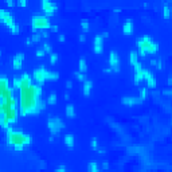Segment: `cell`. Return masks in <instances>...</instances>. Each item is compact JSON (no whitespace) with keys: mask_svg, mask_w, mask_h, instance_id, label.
<instances>
[{"mask_svg":"<svg viewBox=\"0 0 172 172\" xmlns=\"http://www.w3.org/2000/svg\"><path fill=\"white\" fill-rule=\"evenodd\" d=\"M22 79V86L19 89V114L20 116H28L31 112V109L34 108L35 102L38 100L34 96V90H32V77L28 73H23V75H20Z\"/></svg>","mask_w":172,"mask_h":172,"instance_id":"cell-1","label":"cell"},{"mask_svg":"<svg viewBox=\"0 0 172 172\" xmlns=\"http://www.w3.org/2000/svg\"><path fill=\"white\" fill-rule=\"evenodd\" d=\"M5 140H7L8 147H12L16 152H22L24 149V147L32 143V137L28 133L20 131V129H14L11 127L5 129Z\"/></svg>","mask_w":172,"mask_h":172,"instance_id":"cell-2","label":"cell"},{"mask_svg":"<svg viewBox=\"0 0 172 172\" xmlns=\"http://www.w3.org/2000/svg\"><path fill=\"white\" fill-rule=\"evenodd\" d=\"M137 54L139 57H147L148 54H155L159 50V43H156L149 35H143L137 39Z\"/></svg>","mask_w":172,"mask_h":172,"instance_id":"cell-3","label":"cell"},{"mask_svg":"<svg viewBox=\"0 0 172 172\" xmlns=\"http://www.w3.org/2000/svg\"><path fill=\"white\" fill-rule=\"evenodd\" d=\"M31 27H32L34 31H36V30L45 31L46 28L51 27V20L48 16L38 14V15H34L32 18H31Z\"/></svg>","mask_w":172,"mask_h":172,"instance_id":"cell-4","label":"cell"},{"mask_svg":"<svg viewBox=\"0 0 172 172\" xmlns=\"http://www.w3.org/2000/svg\"><path fill=\"white\" fill-rule=\"evenodd\" d=\"M47 128L50 129L51 134H58L62 129H65V124L57 116H50L47 120Z\"/></svg>","mask_w":172,"mask_h":172,"instance_id":"cell-5","label":"cell"},{"mask_svg":"<svg viewBox=\"0 0 172 172\" xmlns=\"http://www.w3.org/2000/svg\"><path fill=\"white\" fill-rule=\"evenodd\" d=\"M41 8L42 11L46 14V16L48 15H54V14L58 11V4L50 0H42L41 2Z\"/></svg>","mask_w":172,"mask_h":172,"instance_id":"cell-6","label":"cell"},{"mask_svg":"<svg viewBox=\"0 0 172 172\" xmlns=\"http://www.w3.org/2000/svg\"><path fill=\"white\" fill-rule=\"evenodd\" d=\"M45 71H46V67H43V66H41V67L35 69L32 73V81L35 82L36 85H43L46 82V78H45Z\"/></svg>","mask_w":172,"mask_h":172,"instance_id":"cell-7","label":"cell"},{"mask_svg":"<svg viewBox=\"0 0 172 172\" xmlns=\"http://www.w3.org/2000/svg\"><path fill=\"white\" fill-rule=\"evenodd\" d=\"M0 23L5 24L7 27H11V26L15 23V18H14V15L11 12L0 8Z\"/></svg>","mask_w":172,"mask_h":172,"instance_id":"cell-8","label":"cell"},{"mask_svg":"<svg viewBox=\"0 0 172 172\" xmlns=\"http://www.w3.org/2000/svg\"><path fill=\"white\" fill-rule=\"evenodd\" d=\"M108 62H109V66H110L112 71L118 73L120 71V58H118V54H117L116 51H110Z\"/></svg>","mask_w":172,"mask_h":172,"instance_id":"cell-9","label":"cell"},{"mask_svg":"<svg viewBox=\"0 0 172 172\" xmlns=\"http://www.w3.org/2000/svg\"><path fill=\"white\" fill-rule=\"evenodd\" d=\"M134 67V77H133V81L136 85H140L143 81H144V74H143V71H144V69H143V65L140 63V62H137L136 65L133 66Z\"/></svg>","mask_w":172,"mask_h":172,"instance_id":"cell-10","label":"cell"},{"mask_svg":"<svg viewBox=\"0 0 172 172\" xmlns=\"http://www.w3.org/2000/svg\"><path fill=\"white\" fill-rule=\"evenodd\" d=\"M143 74H144V81L147 82V86H148V88H151V89H155V88H156V78H155L153 73H151L149 70L144 69Z\"/></svg>","mask_w":172,"mask_h":172,"instance_id":"cell-11","label":"cell"},{"mask_svg":"<svg viewBox=\"0 0 172 172\" xmlns=\"http://www.w3.org/2000/svg\"><path fill=\"white\" fill-rule=\"evenodd\" d=\"M93 50L96 54H101L104 51V39L101 35H96L93 41Z\"/></svg>","mask_w":172,"mask_h":172,"instance_id":"cell-12","label":"cell"},{"mask_svg":"<svg viewBox=\"0 0 172 172\" xmlns=\"http://www.w3.org/2000/svg\"><path fill=\"white\" fill-rule=\"evenodd\" d=\"M121 102L124 105H127V106H133V105H139L141 104V100H140V97H134V96H125L121 98Z\"/></svg>","mask_w":172,"mask_h":172,"instance_id":"cell-13","label":"cell"},{"mask_svg":"<svg viewBox=\"0 0 172 172\" xmlns=\"http://www.w3.org/2000/svg\"><path fill=\"white\" fill-rule=\"evenodd\" d=\"M23 62H24V54H23V53L15 54L14 58H12V67H14V70H20L22 66H23Z\"/></svg>","mask_w":172,"mask_h":172,"instance_id":"cell-14","label":"cell"},{"mask_svg":"<svg viewBox=\"0 0 172 172\" xmlns=\"http://www.w3.org/2000/svg\"><path fill=\"white\" fill-rule=\"evenodd\" d=\"M8 89H10V79H8V77L0 75V97L4 96Z\"/></svg>","mask_w":172,"mask_h":172,"instance_id":"cell-15","label":"cell"},{"mask_svg":"<svg viewBox=\"0 0 172 172\" xmlns=\"http://www.w3.org/2000/svg\"><path fill=\"white\" fill-rule=\"evenodd\" d=\"M133 28H134V24H133V20L132 19H127L122 24V32L124 35H132L133 34Z\"/></svg>","mask_w":172,"mask_h":172,"instance_id":"cell-16","label":"cell"},{"mask_svg":"<svg viewBox=\"0 0 172 172\" xmlns=\"http://www.w3.org/2000/svg\"><path fill=\"white\" fill-rule=\"evenodd\" d=\"M91 89H93V82L90 79H86L84 82V86H82V93H84L85 97H89L91 93Z\"/></svg>","mask_w":172,"mask_h":172,"instance_id":"cell-17","label":"cell"},{"mask_svg":"<svg viewBox=\"0 0 172 172\" xmlns=\"http://www.w3.org/2000/svg\"><path fill=\"white\" fill-rule=\"evenodd\" d=\"M45 78H46V81H57V79L59 78V73H57V71H50L46 69Z\"/></svg>","mask_w":172,"mask_h":172,"instance_id":"cell-18","label":"cell"},{"mask_svg":"<svg viewBox=\"0 0 172 172\" xmlns=\"http://www.w3.org/2000/svg\"><path fill=\"white\" fill-rule=\"evenodd\" d=\"M63 143H65V145L66 147H69V148H73L74 145H75V137L73 136V134H66L65 136V139H63Z\"/></svg>","mask_w":172,"mask_h":172,"instance_id":"cell-19","label":"cell"},{"mask_svg":"<svg viewBox=\"0 0 172 172\" xmlns=\"http://www.w3.org/2000/svg\"><path fill=\"white\" fill-rule=\"evenodd\" d=\"M163 16L165 19L171 18V2H165L164 7H163Z\"/></svg>","mask_w":172,"mask_h":172,"instance_id":"cell-20","label":"cell"},{"mask_svg":"<svg viewBox=\"0 0 172 172\" xmlns=\"http://www.w3.org/2000/svg\"><path fill=\"white\" fill-rule=\"evenodd\" d=\"M65 113H66V116H67L69 118H75V116H77V113H75V108H74L73 105H67V106H66Z\"/></svg>","mask_w":172,"mask_h":172,"instance_id":"cell-21","label":"cell"},{"mask_svg":"<svg viewBox=\"0 0 172 172\" xmlns=\"http://www.w3.org/2000/svg\"><path fill=\"white\" fill-rule=\"evenodd\" d=\"M139 62V54H137V51H131L129 53V63L132 66H134Z\"/></svg>","mask_w":172,"mask_h":172,"instance_id":"cell-22","label":"cell"},{"mask_svg":"<svg viewBox=\"0 0 172 172\" xmlns=\"http://www.w3.org/2000/svg\"><path fill=\"white\" fill-rule=\"evenodd\" d=\"M20 86H22L20 77H14V78H12V84H11V88L16 91V90H19V89H20Z\"/></svg>","mask_w":172,"mask_h":172,"instance_id":"cell-23","label":"cell"},{"mask_svg":"<svg viewBox=\"0 0 172 172\" xmlns=\"http://www.w3.org/2000/svg\"><path fill=\"white\" fill-rule=\"evenodd\" d=\"M78 65H79V73L85 74L86 71H88V63H86V59L81 58L79 59V62H78Z\"/></svg>","mask_w":172,"mask_h":172,"instance_id":"cell-24","label":"cell"},{"mask_svg":"<svg viewBox=\"0 0 172 172\" xmlns=\"http://www.w3.org/2000/svg\"><path fill=\"white\" fill-rule=\"evenodd\" d=\"M88 171L89 172H100V167L96 161H89L88 164Z\"/></svg>","mask_w":172,"mask_h":172,"instance_id":"cell-25","label":"cell"},{"mask_svg":"<svg viewBox=\"0 0 172 172\" xmlns=\"http://www.w3.org/2000/svg\"><path fill=\"white\" fill-rule=\"evenodd\" d=\"M8 28H10V32L12 34V35H18V34L20 32V27H19V24H18L16 22L14 23L11 27H8Z\"/></svg>","mask_w":172,"mask_h":172,"instance_id":"cell-26","label":"cell"},{"mask_svg":"<svg viewBox=\"0 0 172 172\" xmlns=\"http://www.w3.org/2000/svg\"><path fill=\"white\" fill-rule=\"evenodd\" d=\"M46 102H47L48 105H55V104H57V94H55V93H51L50 96L47 97Z\"/></svg>","mask_w":172,"mask_h":172,"instance_id":"cell-27","label":"cell"},{"mask_svg":"<svg viewBox=\"0 0 172 172\" xmlns=\"http://www.w3.org/2000/svg\"><path fill=\"white\" fill-rule=\"evenodd\" d=\"M148 97V89L147 88H140V100L145 101Z\"/></svg>","mask_w":172,"mask_h":172,"instance_id":"cell-28","label":"cell"},{"mask_svg":"<svg viewBox=\"0 0 172 172\" xmlns=\"http://www.w3.org/2000/svg\"><path fill=\"white\" fill-rule=\"evenodd\" d=\"M30 39H31V42L32 43H38L39 41L42 39V36H41V32H34L32 35L30 36Z\"/></svg>","mask_w":172,"mask_h":172,"instance_id":"cell-29","label":"cell"},{"mask_svg":"<svg viewBox=\"0 0 172 172\" xmlns=\"http://www.w3.org/2000/svg\"><path fill=\"white\" fill-rule=\"evenodd\" d=\"M58 59H59V55L57 53H51L50 54V63L51 65H57V62H58Z\"/></svg>","mask_w":172,"mask_h":172,"instance_id":"cell-30","label":"cell"},{"mask_svg":"<svg viewBox=\"0 0 172 172\" xmlns=\"http://www.w3.org/2000/svg\"><path fill=\"white\" fill-rule=\"evenodd\" d=\"M42 48H43V51H45L46 54H51V53H53V47H51L50 43H43Z\"/></svg>","mask_w":172,"mask_h":172,"instance_id":"cell-31","label":"cell"},{"mask_svg":"<svg viewBox=\"0 0 172 172\" xmlns=\"http://www.w3.org/2000/svg\"><path fill=\"white\" fill-rule=\"evenodd\" d=\"M74 75H75V78L78 79V81H81V82H85L86 79V75L85 74H82V73H79V71H75V73H74Z\"/></svg>","mask_w":172,"mask_h":172,"instance_id":"cell-32","label":"cell"},{"mask_svg":"<svg viewBox=\"0 0 172 172\" xmlns=\"http://www.w3.org/2000/svg\"><path fill=\"white\" fill-rule=\"evenodd\" d=\"M81 28H82V31L84 32H88V30L90 28V24H89V22H81Z\"/></svg>","mask_w":172,"mask_h":172,"instance_id":"cell-33","label":"cell"},{"mask_svg":"<svg viewBox=\"0 0 172 172\" xmlns=\"http://www.w3.org/2000/svg\"><path fill=\"white\" fill-rule=\"evenodd\" d=\"M90 145L93 149H97L98 148V140H97V137H93V139L90 140Z\"/></svg>","mask_w":172,"mask_h":172,"instance_id":"cell-34","label":"cell"},{"mask_svg":"<svg viewBox=\"0 0 172 172\" xmlns=\"http://www.w3.org/2000/svg\"><path fill=\"white\" fill-rule=\"evenodd\" d=\"M161 94L163 96H165V97H171L172 96V90L171 89H164V90L161 91Z\"/></svg>","mask_w":172,"mask_h":172,"instance_id":"cell-35","label":"cell"},{"mask_svg":"<svg viewBox=\"0 0 172 172\" xmlns=\"http://www.w3.org/2000/svg\"><path fill=\"white\" fill-rule=\"evenodd\" d=\"M45 51H43V48L41 47V48H38V50H36V57H38V58H42V57H45Z\"/></svg>","mask_w":172,"mask_h":172,"instance_id":"cell-36","label":"cell"},{"mask_svg":"<svg viewBox=\"0 0 172 172\" xmlns=\"http://www.w3.org/2000/svg\"><path fill=\"white\" fill-rule=\"evenodd\" d=\"M16 4H18L19 7H26V5L28 4V2H27V0H18V2H16Z\"/></svg>","mask_w":172,"mask_h":172,"instance_id":"cell-37","label":"cell"},{"mask_svg":"<svg viewBox=\"0 0 172 172\" xmlns=\"http://www.w3.org/2000/svg\"><path fill=\"white\" fill-rule=\"evenodd\" d=\"M156 67L159 69V70H163V69H164V65H163V62H161V61H157Z\"/></svg>","mask_w":172,"mask_h":172,"instance_id":"cell-38","label":"cell"},{"mask_svg":"<svg viewBox=\"0 0 172 172\" xmlns=\"http://www.w3.org/2000/svg\"><path fill=\"white\" fill-rule=\"evenodd\" d=\"M5 4H7L8 7H14V5L16 4V2H14V0H7V2H5Z\"/></svg>","mask_w":172,"mask_h":172,"instance_id":"cell-39","label":"cell"},{"mask_svg":"<svg viewBox=\"0 0 172 172\" xmlns=\"http://www.w3.org/2000/svg\"><path fill=\"white\" fill-rule=\"evenodd\" d=\"M55 172H66V167L65 165H59V167L55 170Z\"/></svg>","mask_w":172,"mask_h":172,"instance_id":"cell-40","label":"cell"},{"mask_svg":"<svg viewBox=\"0 0 172 172\" xmlns=\"http://www.w3.org/2000/svg\"><path fill=\"white\" fill-rule=\"evenodd\" d=\"M41 36H42V38H48V36H50V32H47V31H42V32H41Z\"/></svg>","mask_w":172,"mask_h":172,"instance_id":"cell-41","label":"cell"},{"mask_svg":"<svg viewBox=\"0 0 172 172\" xmlns=\"http://www.w3.org/2000/svg\"><path fill=\"white\" fill-rule=\"evenodd\" d=\"M51 31H54V32H57L58 31V26H55V24H51Z\"/></svg>","mask_w":172,"mask_h":172,"instance_id":"cell-42","label":"cell"},{"mask_svg":"<svg viewBox=\"0 0 172 172\" xmlns=\"http://www.w3.org/2000/svg\"><path fill=\"white\" fill-rule=\"evenodd\" d=\"M66 88H67V89H71V88H73V82H71V81H67V82H66Z\"/></svg>","mask_w":172,"mask_h":172,"instance_id":"cell-43","label":"cell"},{"mask_svg":"<svg viewBox=\"0 0 172 172\" xmlns=\"http://www.w3.org/2000/svg\"><path fill=\"white\" fill-rule=\"evenodd\" d=\"M58 39H59V42H65V41H66V36H65V35H62V34H61V35L58 36Z\"/></svg>","mask_w":172,"mask_h":172,"instance_id":"cell-44","label":"cell"},{"mask_svg":"<svg viewBox=\"0 0 172 172\" xmlns=\"http://www.w3.org/2000/svg\"><path fill=\"white\" fill-rule=\"evenodd\" d=\"M79 41H81V42H85V41H86L85 34H81V35H79Z\"/></svg>","mask_w":172,"mask_h":172,"instance_id":"cell-45","label":"cell"},{"mask_svg":"<svg viewBox=\"0 0 172 172\" xmlns=\"http://www.w3.org/2000/svg\"><path fill=\"white\" fill-rule=\"evenodd\" d=\"M26 45H27V46H31V45H32V42H31V39H30V38L26 39Z\"/></svg>","mask_w":172,"mask_h":172,"instance_id":"cell-46","label":"cell"},{"mask_svg":"<svg viewBox=\"0 0 172 172\" xmlns=\"http://www.w3.org/2000/svg\"><path fill=\"white\" fill-rule=\"evenodd\" d=\"M102 168H104V170H108V168H109V163L105 161L104 164H102Z\"/></svg>","mask_w":172,"mask_h":172,"instance_id":"cell-47","label":"cell"},{"mask_svg":"<svg viewBox=\"0 0 172 172\" xmlns=\"http://www.w3.org/2000/svg\"><path fill=\"white\" fill-rule=\"evenodd\" d=\"M96 151H98L100 153H105V149H104V148H97Z\"/></svg>","mask_w":172,"mask_h":172,"instance_id":"cell-48","label":"cell"},{"mask_svg":"<svg viewBox=\"0 0 172 172\" xmlns=\"http://www.w3.org/2000/svg\"><path fill=\"white\" fill-rule=\"evenodd\" d=\"M104 73H112V69H110V67H106V69H104Z\"/></svg>","mask_w":172,"mask_h":172,"instance_id":"cell-49","label":"cell"},{"mask_svg":"<svg viewBox=\"0 0 172 172\" xmlns=\"http://www.w3.org/2000/svg\"><path fill=\"white\" fill-rule=\"evenodd\" d=\"M167 84H168V86H171V85H172V78H171V77L167 79Z\"/></svg>","mask_w":172,"mask_h":172,"instance_id":"cell-50","label":"cell"},{"mask_svg":"<svg viewBox=\"0 0 172 172\" xmlns=\"http://www.w3.org/2000/svg\"><path fill=\"white\" fill-rule=\"evenodd\" d=\"M156 63H157L156 59H152V61H151V65H152V66H156Z\"/></svg>","mask_w":172,"mask_h":172,"instance_id":"cell-51","label":"cell"},{"mask_svg":"<svg viewBox=\"0 0 172 172\" xmlns=\"http://www.w3.org/2000/svg\"><path fill=\"white\" fill-rule=\"evenodd\" d=\"M69 98H70V96H69V94L66 93V94H65V100H69Z\"/></svg>","mask_w":172,"mask_h":172,"instance_id":"cell-52","label":"cell"},{"mask_svg":"<svg viewBox=\"0 0 172 172\" xmlns=\"http://www.w3.org/2000/svg\"><path fill=\"white\" fill-rule=\"evenodd\" d=\"M0 57H2V51H0Z\"/></svg>","mask_w":172,"mask_h":172,"instance_id":"cell-53","label":"cell"}]
</instances>
